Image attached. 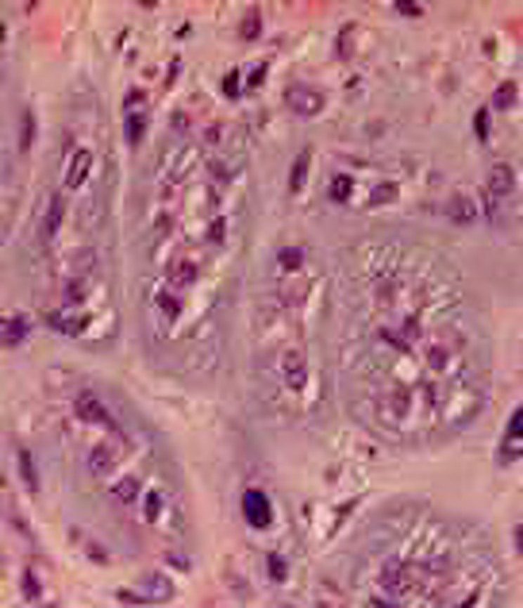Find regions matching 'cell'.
Returning <instances> with one entry per match:
<instances>
[{"mask_svg":"<svg viewBox=\"0 0 523 608\" xmlns=\"http://www.w3.org/2000/svg\"><path fill=\"white\" fill-rule=\"evenodd\" d=\"M331 196H335V201H347V196H350V182H347V177H335V182H331Z\"/></svg>","mask_w":523,"mask_h":608,"instance_id":"obj_18","label":"cell"},{"mask_svg":"<svg viewBox=\"0 0 523 608\" xmlns=\"http://www.w3.org/2000/svg\"><path fill=\"white\" fill-rule=\"evenodd\" d=\"M281 377H285V385H289L292 393L304 389V381H308V362H304V355L289 350V355L281 358Z\"/></svg>","mask_w":523,"mask_h":608,"instance_id":"obj_4","label":"cell"},{"mask_svg":"<svg viewBox=\"0 0 523 608\" xmlns=\"http://www.w3.org/2000/svg\"><path fill=\"white\" fill-rule=\"evenodd\" d=\"M174 597V585H169V578H162V574H146L143 585H138V601L143 604H162Z\"/></svg>","mask_w":523,"mask_h":608,"instance_id":"obj_3","label":"cell"},{"mask_svg":"<svg viewBox=\"0 0 523 608\" xmlns=\"http://www.w3.org/2000/svg\"><path fill=\"white\" fill-rule=\"evenodd\" d=\"M512 104H516V81H504L493 96V108H512Z\"/></svg>","mask_w":523,"mask_h":608,"instance_id":"obj_11","label":"cell"},{"mask_svg":"<svg viewBox=\"0 0 523 608\" xmlns=\"http://www.w3.org/2000/svg\"><path fill=\"white\" fill-rule=\"evenodd\" d=\"M89 470H93L96 478H108V474L116 470V450H112V447H93V455H89Z\"/></svg>","mask_w":523,"mask_h":608,"instance_id":"obj_7","label":"cell"},{"mask_svg":"<svg viewBox=\"0 0 523 608\" xmlns=\"http://www.w3.org/2000/svg\"><path fill=\"white\" fill-rule=\"evenodd\" d=\"M31 127H35V123H31V116H23V143H20V146H31Z\"/></svg>","mask_w":523,"mask_h":608,"instance_id":"obj_24","label":"cell"},{"mask_svg":"<svg viewBox=\"0 0 523 608\" xmlns=\"http://www.w3.org/2000/svg\"><path fill=\"white\" fill-rule=\"evenodd\" d=\"M485 189H489V196H493V201H504V196L516 189V174H512L508 166H493V174H489Z\"/></svg>","mask_w":523,"mask_h":608,"instance_id":"obj_6","label":"cell"},{"mask_svg":"<svg viewBox=\"0 0 523 608\" xmlns=\"http://www.w3.org/2000/svg\"><path fill=\"white\" fill-rule=\"evenodd\" d=\"M20 466H23V478H27V489H35L39 481H35V470H31V458H27V455H20Z\"/></svg>","mask_w":523,"mask_h":608,"instance_id":"obj_20","label":"cell"},{"mask_svg":"<svg viewBox=\"0 0 523 608\" xmlns=\"http://www.w3.org/2000/svg\"><path fill=\"white\" fill-rule=\"evenodd\" d=\"M281 262H285V270H297L300 266V251H281Z\"/></svg>","mask_w":523,"mask_h":608,"instance_id":"obj_22","label":"cell"},{"mask_svg":"<svg viewBox=\"0 0 523 608\" xmlns=\"http://www.w3.org/2000/svg\"><path fill=\"white\" fill-rule=\"evenodd\" d=\"M516 547L523 550V528H516Z\"/></svg>","mask_w":523,"mask_h":608,"instance_id":"obj_26","label":"cell"},{"mask_svg":"<svg viewBox=\"0 0 523 608\" xmlns=\"http://www.w3.org/2000/svg\"><path fill=\"white\" fill-rule=\"evenodd\" d=\"M58 224H62V201H54L51 212H46V224H43V235H46V239H54V235H58Z\"/></svg>","mask_w":523,"mask_h":608,"instance_id":"obj_12","label":"cell"},{"mask_svg":"<svg viewBox=\"0 0 523 608\" xmlns=\"http://www.w3.org/2000/svg\"><path fill=\"white\" fill-rule=\"evenodd\" d=\"M23 335H27V324H23V319H4V324H0V339H4L8 347L23 343Z\"/></svg>","mask_w":523,"mask_h":608,"instance_id":"obj_9","label":"cell"},{"mask_svg":"<svg viewBox=\"0 0 523 608\" xmlns=\"http://www.w3.org/2000/svg\"><path fill=\"white\" fill-rule=\"evenodd\" d=\"M243 516H247L250 528H269L273 520V508H269V497L262 489H247L243 493Z\"/></svg>","mask_w":523,"mask_h":608,"instance_id":"obj_2","label":"cell"},{"mask_svg":"<svg viewBox=\"0 0 523 608\" xmlns=\"http://www.w3.org/2000/svg\"><path fill=\"white\" fill-rule=\"evenodd\" d=\"M285 104H289L297 116H316V112H323V93H316V89H308V85H289L285 89Z\"/></svg>","mask_w":523,"mask_h":608,"instance_id":"obj_1","label":"cell"},{"mask_svg":"<svg viewBox=\"0 0 523 608\" xmlns=\"http://www.w3.org/2000/svg\"><path fill=\"white\" fill-rule=\"evenodd\" d=\"M262 31V20H258V12H250L247 20H243V39H254Z\"/></svg>","mask_w":523,"mask_h":608,"instance_id":"obj_17","label":"cell"},{"mask_svg":"<svg viewBox=\"0 0 523 608\" xmlns=\"http://www.w3.org/2000/svg\"><path fill=\"white\" fill-rule=\"evenodd\" d=\"M89 162H93V158H89V151H77V154H73V166H70V185H81V182H85V170H89Z\"/></svg>","mask_w":523,"mask_h":608,"instance_id":"obj_10","label":"cell"},{"mask_svg":"<svg viewBox=\"0 0 523 608\" xmlns=\"http://www.w3.org/2000/svg\"><path fill=\"white\" fill-rule=\"evenodd\" d=\"M473 127H477V135H481V139L489 135V112H485V108L477 112V120H473Z\"/></svg>","mask_w":523,"mask_h":608,"instance_id":"obj_21","label":"cell"},{"mask_svg":"<svg viewBox=\"0 0 523 608\" xmlns=\"http://www.w3.org/2000/svg\"><path fill=\"white\" fill-rule=\"evenodd\" d=\"M308 158H312V154H300V158H297V166H292V189H300V185H304V170H308Z\"/></svg>","mask_w":523,"mask_h":608,"instance_id":"obj_15","label":"cell"},{"mask_svg":"<svg viewBox=\"0 0 523 608\" xmlns=\"http://www.w3.org/2000/svg\"><path fill=\"white\" fill-rule=\"evenodd\" d=\"M446 216H451L454 224H473V220H477V208H473V204L465 201V196H454L451 208H446Z\"/></svg>","mask_w":523,"mask_h":608,"instance_id":"obj_8","label":"cell"},{"mask_svg":"<svg viewBox=\"0 0 523 608\" xmlns=\"http://www.w3.org/2000/svg\"><path fill=\"white\" fill-rule=\"evenodd\" d=\"M396 12H400V15H420L423 8H420V4H396Z\"/></svg>","mask_w":523,"mask_h":608,"instance_id":"obj_25","label":"cell"},{"mask_svg":"<svg viewBox=\"0 0 523 608\" xmlns=\"http://www.w3.org/2000/svg\"><path fill=\"white\" fill-rule=\"evenodd\" d=\"M23 593H27V597H39V585L31 581V574H23Z\"/></svg>","mask_w":523,"mask_h":608,"instance_id":"obj_23","label":"cell"},{"mask_svg":"<svg viewBox=\"0 0 523 608\" xmlns=\"http://www.w3.org/2000/svg\"><path fill=\"white\" fill-rule=\"evenodd\" d=\"M143 127H146L143 112H127V143H138V139H143Z\"/></svg>","mask_w":523,"mask_h":608,"instance_id":"obj_13","label":"cell"},{"mask_svg":"<svg viewBox=\"0 0 523 608\" xmlns=\"http://www.w3.org/2000/svg\"><path fill=\"white\" fill-rule=\"evenodd\" d=\"M508 435H512V439H523V405L516 408V416H512V424H508Z\"/></svg>","mask_w":523,"mask_h":608,"instance_id":"obj_19","label":"cell"},{"mask_svg":"<svg viewBox=\"0 0 523 608\" xmlns=\"http://www.w3.org/2000/svg\"><path fill=\"white\" fill-rule=\"evenodd\" d=\"M77 416L89 424H104V427H116V420H112V412L101 405V400L93 397V393H81L77 397Z\"/></svg>","mask_w":523,"mask_h":608,"instance_id":"obj_5","label":"cell"},{"mask_svg":"<svg viewBox=\"0 0 523 608\" xmlns=\"http://www.w3.org/2000/svg\"><path fill=\"white\" fill-rule=\"evenodd\" d=\"M135 497H138V481H135V478H124V481L116 486V500H124V505H131Z\"/></svg>","mask_w":523,"mask_h":608,"instance_id":"obj_14","label":"cell"},{"mask_svg":"<svg viewBox=\"0 0 523 608\" xmlns=\"http://www.w3.org/2000/svg\"><path fill=\"white\" fill-rule=\"evenodd\" d=\"M266 566H269V578H273V581H281V578H285V558H281V555H269V558H266Z\"/></svg>","mask_w":523,"mask_h":608,"instance_id":"obj_16","label":"cell"}]
</instances>
